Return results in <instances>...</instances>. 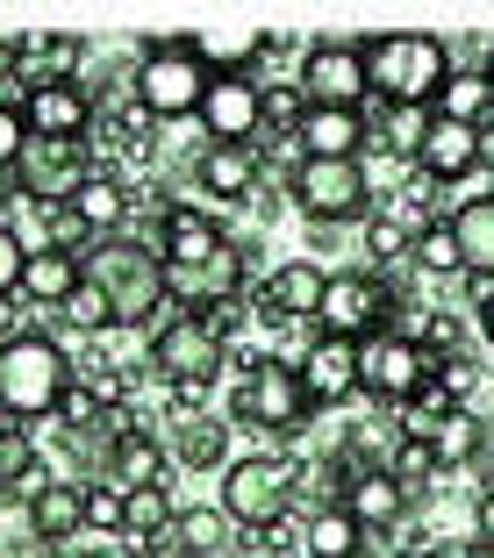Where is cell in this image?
<instances>
[{"label":"cell","instance_id":"cell-1","mask_svg":"<svg viewBox=\"0 0 494 558\" xmlns=\"http://www.w3.org/2000/svg\"><path fill=\"white\" fill-rule=\"evenodd\" d=\"M72 379H80L72 351L50 329H22L0 344V415L8 423H50Z\"/></svg>","mask_w":494,"mask_h":558},{"label":"cell","instance_id":"cell-2","mask_svg":"<svg viewBox=\"0 0 494 558\" xmlns=\"http://www.w3.org/2000/svg\"><path fill=\"white\" fill-rule=\"evenodd\" d=\"M365 72H373V100H409V108H437V94L451 86L459 58H451L445 36L387 29V36H365Z\"/></svg>","mask_w":494,"mask_h":558},{"label":"cell","instance_id":"cell-3","mask_svg":"<svg viewBox=\"0 0 494 558\" xmlns=\"http://www.w3.org/2000/svg\"><path fill=\"white\" fill-rule=\"evenodd\" d=\"M309 415H315V401H309V387H301L294 359L265 351V359H244V365H237L230 423L258 429V437H273V444H294L301 429H309Z\"/></svg>","mask_w":494,"mask_h":558},{"label":"cell","instance_id":"cell-4","mask_svg":"<svg viewBox=\"0 0 494 558\" xmlns=\"http://www.w3.org/2000/svg\"><path fill=\"white\" fill-rule=\"evenodd\" d=\"M208 86H215V72L201 65V44H194V36H150V44L136 50L130 94L144 100L150 122H186V116H201Z\"/></svg>","mask_w":494,"mask_h":558},{"label":"cell","instance_id":"cell-5","mask_svg":"<svg viewBox=\"0 0 494 558\" xmlns=\"http://www.w3.org/2000/svg\"><path fill=\"white\" fill-rule=\"evenodd\" d=\"M287 201H294V215L309 230L373 222V172H365V158H294Z\"/></svg>","mask_w":494,"mask_h":558},{"label":"cell","instance_id":"cell-6","mask_svg":"<svg viewBox=\"0 0 494 558\" xmlns=\"http://www.w3.org/2000/svg\"><path fill=\"white\" fill-rule=\"evenodd\" d=\"M222 365H230V337L208 315L180 308L165 329H150V379L165 395H208Z\"/></svg>","mask_w":494,"mask_h":558},{"label":"cell","instance_id":"cell-7","mask_svg":"<svg viewBox=\"0 0 494 558\" xmlns=\"http://www.w3.org/2000/svg\"><path fill=\"white\" fill-rule=\"evenodd\" d=\"M222 515H230L237 530H273L294 515V459H280V451H244V459H230V473H222Z\"/></svg>","mask_w":494,"mask_h":558},{"label":"cell","instance_id":"cell-8","mask_svg":"<svg viewBox=\"0 0 494 558\" xmlns=\"http://www.w3.org/2000/svg\"><path fill=\"white\" fill-rule=\"evenodd\" d=\"M430 351L415 344V337H401V329H379V337H365L359 344V401H373V409H409L415 395L430 387Z\"/></svg>","mask_w":494,"mask_h":558},{"label":"cell","instance_id":"cell-9","mask_svg":"<svg viewBox=\"0 0 494 558\" xmlns=\"http://www.w3.org/2000/svg\"><path fill=\"white\" fill-rule=\"evenodd\" d=\"M301 94L309 108H373V72H365V36H315L301 50Z\"/></svg>","mask_w":494,"mask_h":558},{"label":"cell","instance_id":"cell-10","mask_svg":"<svg viewBox=\"0 0 494 558\" xmlns=\"http://www.w3.org/2000/svg\"><path fill=\"white\" fill-rule=\"evenodd\" d=\"M395 315H401L395 287L359 265V272H329V301H323V315H315V329L365 344V337H379V329H395Z\"/></svg>","mask_w":494,"mask_h":558},{"label":"cell","instance_id":"cell-11","mask_svg":"<svg viewBox=\"0 0 494 558\" xmlns=\"http://www.w3.org/2000/svg\"><path fill=\"white\" fill-rule=\"evenodd\" d=\"M323 301H329V272L315 258H287L273 272H258V287H251V315L265 329H315Z\"/></svg>","mask_w":494,"mask_h":558},{"label":"cell","instance_id":"cell-12","mask_svg":"<svg viewBox=\"0 0 494 558\" xmlns=\"http://www.w3.org/2000/svg\"><path fill=\"white\" fill-rule=\"evenodd\" d=\"M237 236L215 222V208H201V201H158V251H165V272H208L222 251H230Z\"/></svg>","mask_w":494,"mask_h":558},{"label":"cell","instance_id":"cell-13","mask_svg":"<svg viewBox=\"0 0 494 558\" xmlns=\"http://www.w3.org/2000/svg\"><path fill=\"white\" fill-rule=\"evenodd\" d=\"M94 144H29V158L15 165V194L29 201L36 215L44 208H65L86 180H94Z\"/></svg>","mask_w":494,"mask_h":558},{"label":"cell","instance_id":"cell-14","mask_svg":"<svg viewBox=\"0 0 494 558\" xmlns=\"http://www.w3.org/2000/svg\"><path fill=\"white\" fill-rule=\"evenodd\" d=\"M22 116H29V136L36 144H86L100 122L94 108V86H44V94H22Z\"/></svg>","mask_w":494,"mask_h":558},{"label":"cell","instance_id":"cell-15","mask_svg":"<svg viewBox=\"0 0 494 558\" xmlns=\"http://www.w3.org/2000/svg\"><path fill=\"white\" fill-rule=\"evenodd\" d=\"M258 144H201L194 150V194H208L215 208H244L258 201Z\"/></svg>","mask_w":494,"mask_h":558},{"label":"cell","instance_id":"cell-16","mask_svg":"<svg viewBox=\"0 0 494 558\" xmlns=\"http://www.w3.org/2000/svg\"><path fill=\"white\" fill-rule=\"evenodd\" d=\"M208 144H258L265 136V80H215L201 100Z\"/></svg>","mask_w":494,"mask_h":558},{"label":"cell","instance_id":"cell-17","mask_svg":"<svg viewBox=\"0 0 494 558\" xmlns=\"http://www.w3.org/2000/svg\"><path fill=\"white\" fill-rule=\"evenodd\" d=\"M301 387H309L315 409H345V401H359V344L351 337H315L309 351H301Z\"/></svg>","mask_w":494,"mask_h":558},{"label":"cell","instance_id":"cell-18","mask_svg":"<svg viewBox=\"0 0 494 558\" xmlns=\"http://www.w3.org/2000/svg\"><path fill=\"white\" fill-rule=\"evenodd\" d=\"M415 172H423L430 186H459V180H473L480 172V130H466V122H430V136H423V150H415Z\"/></svg>","mask_w":494,"mask_h":558},{"label":"cell","instance_id":"cell-19","mask_svg":"<svg viewBox=\"0 0 494 558\" xmlns=\"http://www.w3.org/2000/svg\"><path fill=\"white\" fill-rule=\"evenodd\" d=\"M294 150L301 158H365L373 150V122H365V108H309Z\"/></svg>","mask_w":494,"mask_h":558},{"label":"cell","instance_id":"cell-20","mask_svg":"<svg viewBox=\"0 0 494 558\" xmlns=\"http://www.w3.org/2000/svg\"><path fill=\"white\" fill-rule=\"evenodd\" d=\"M72 208H80V222L100 236V244H108V236H130V230H136V194H130V180H122L116 165H100L94 180L72 194Z\"/></svg>","mask_w":494,"mask_h":558},{"label":"cell","instance_id":"cell-21","mask_svg":"<svg viewBox=\"0 0 494 558\" xmlns=\"http://www.w3.org/2000/svg\"><path fill=\"white\" fill-rule=\"evenodd\" d=\"M409 501H415V494L401 487L395 473H359V480L345 487V509L359 515L365 537H395V530L409 523Z\"/></svg>","mask_w":494,"mask_h":558},{"label":"cell","instance_id":"cell-22","mask_svg":"<svg viewBox=\"0 0 494 558\" xmlns=\"http://www.w3.org/2000/svg\"><path fill=\"white\" fill-rule=\"evenodd\" d=\"M165 473H172V444L158 429H130V437H116L100 480H116L122 494H144V487H165Z\"/></svg>","mask_w":494,"mask_h":558},{"label":"cell","instance_id":"cell-23","mask_svg":"<svg viewBox=\"0 0 494 558\" xmlns=\"http://www.w3.org/2000/svg\"><path fill=\"white\" fill-rule=\"evenodd\" d=\"M86 44L80 36H22V94H44V86H80Z\"/></svg>","mask_w":494,"mask_h":558},{"label":"cell","instance_id":"cell-24","mask_svg":"<svg viewBox=\"0 0 494 558\" xmlns=\"http://www.w3.org/2000/svg\"><path fill=\"white\" fill-rule=\"evenodd\" d=\"M86 287V265L72 258V251H29V279H22V308H50V315H65V301Z\"/></svg>","mask_w":494,"mask_h":558},{"label":"cell","instance_id":"cell-25","mask_svg":"<svg viewBox=\"0 0 494 558\" xmlns=\"http://www.w3.org/2000/svg\"><path fill=\"white\" fill-rule=\"evenodd\" d=\"M80 530H86V480H58L29 509V537L44 544V551H65Z\"/></svg>","mask_w":494,"mask_h":558},{"label":"cell","instance_id":"cell-26","mask_svg":"<svg viewBox=\"0 0 494 558\" xmlns=\"http://www.w3.org/2000/svg\"><path fill=\"white\" fill-rule=\"evenodd\" d=\"M172 465L186 473H230V423H215V415H180L172 423Z\"/></svg>","mask_w":494,"mask_h":558},{"label":"cell","instance_id":"cell-27","mask_svg":"<svg viewBox=\"0 0 494 558\" xmlns=\"http://www.w3.org/2000/svg\"><path fill=\"white\" fill-rule=\"evenodd\" d=\"M401 444H409L401 415H395V409H373V415H359V423L345 429V444H337V451H345V459L359 465V473H387Z\"/></svg>","mask_w":494,"mask_h":558},{"label":"cell","instance_id":"cell-28","mask_svg":"<svg viewBox=\"0 0 494 558\" xmlns=\"http://www.w3.org/2000/svg\"><path fill=\"white\" fill-rule=\"evenodd\" d=\"M365 122H373V150H387V158H409L423 150L430 122H437V108H409V100H373L365 108Z\"/></svg>","mask_w":494,"mask_h":558},{"label":"cell","instance_id":"cell-29","mask_svg":"<svg viewBox=\"0 0 494 558\" xmlns=\"http://www.w3.org/2000/svg\"><path fill=\"white\" fill-rule=\"evenodd\" d=\"M365 551H373V537L359 530L351 509H323L301 523V558H365Z\"/></svg>","mask_w":494,"mask_h":558},{"label":"cell","instance_id":"cell-30","mask_svg":"<svg viewBox=\"0 0 494 558\" xmlns=\"http://www.w3.org/2000/svg\"><path fill=\"white\" fill-rule=\"evenodd\" d=\"M437 116H445V122H466V130H487V122H494V86H487V72H480V65H459V72H451V86L437 94Z\"/></svg>","mask_w":494,"mask_h":558},{"label":"cell","instance_id":"cell-31","mask_svg":"<svg viewBox=\"0 0 494 558\" xmlns=\"http://www.w3.org/2000/svg\"><path fill=\"white\" fill-rule=\"evenodd\" d=\"M430 451H437V465H445V473L480 465V451H487V423H480V409H459L451 423H437V429H430Z\"/></svg>","mask_w":494,"mask_h":558},{"label":"cell","instance_id":"cell-32","mask_svg":"<svg viewBox=\"0 0 494 558\" xmlns=\"http://www.w3.org/2000/svg\"><path fill=\"white\" fill-rule=\"evenodd\" d=\"M451 230H459L466 272H494V194H473L451 208Z\"/></svg>","mask_w":494,"mask_h":558},{"label":"cell","instance_id":"cell-33","mask_svg":"<svg viewBox=\"0 0 494 558\" xmlns=\"http://www.w3.org/2000/svg\"><path fill=\"white\" fill-rule=\"evenodd\" d=\"M415 272L423 279H466V251H459V230H451V215H437L430 230H415Z\"/></svg>","mask_w":494,"mask_h":558},{"label":"cell","instance_id":"cell-34","mask_svg":"<svg viewBox=\"0 0 494 558\" xmlns=\"http://www.w3.org/2000/svg\"><path fill=\"white\" fill-rule=\"evenodd\" d=\"M415 258V230L409 222H401V215H373V222H365V272H401V265Z\"/></svg>","mask_w":494,"mask_h":558},{"label":"cell","instance_id":"cell-35","mask_svg":"<svg viewBox=\"0 0 494 558\" xmlns=\"http://www.w3.org/2000/svg\"><path fill=\"white\" fill-rule=\"evenodd\" d=\"M86 530L94 537H130V494L116 480H86Z\"/></svg>","mask_w":494,"mask_h":558},{"label":"cell","instance_id":"cell-36","mask_svg":"<svg viewBox=\"0 0 494 558\" xmlns=\"http://www.w3.org/2000/svg\"><path fill=\"white\" fill-rule=\"evenodd\" d=\"M301 122H309V94H301V80H265V130L294 144Z\"/></svg>","mask_w":494,"mask_h":558},{"label":"cell","instance_id":"cell-37","mask_svg":"<svg viewBox=\"0 0 494 558\" xmlns=\"http://www.w3.org/2000/svg\"><path fill=\"white\" fill-rule=\"evenodd\" d=\"M172 530H180V544H186V551H208V558H222V544H230V515H222V509H180V523H172Z\"/></svg>","mask_w":494,"mask_h":558},{"label":"cell","instance_id":"cell-38","mask_svg":"<svg viewBox=\"0 0 494 558\" xmlns=\"http://www.w3.org/2000/svg\"><path fill=\"white\" fill-rule=\"evenodd\" d=\"M172 523H180V509H172V494H165V487H144V494H130V537H136V544L165 537Z\"/></svg>","mask_w":494,"mask_h":558},{"label":"cell","instance_id":"cell-39","mask_svg":"<svg viewBox=\"0 0 494 558\" xmlns=\"http://www.w3.org/2000/svg\"><path fill=\"white\" fill-rule=\"evenodd\" d=\"M65 323H72V329H86V337H108V329H116V301H108L94 279H86L80 294L65 301Z\"/></svg>","mask_w":494,"mask_h":558},{"label":"cell","instance_id":"cell-40","mask_svg":"<svg viewBox=\"0 0 494 558\" xmlns=\"http://www.w3.org/2000/svg\"><path fill=\"white\" fill-rule=\"evenodd\" d=\"M29 116H22V100H0V172H15L22 158H29Z\"/></svg>","mask_w":494,"mask_h":558},{"label":"cell","instance_id":"cell-41","mask_svg":"<svg viewBox=\"0 0 494 558\" xmlns=\"http://www.w3.org/2000/svg\"><path fill=\"white\" fill-rule=\"evenodd\" d=\"M22 279H29V244L0 222V301H22Z\"/></svg>","mask_w":494,"mask_h":558},{"label":"cell","instance_id":"cell-42","mask_svg":"<svg viewBox=\"0 0 494 558\" xmlns=\"http://www.w3.org/2000/svg\"><path fill=\"white\" fill-rule=\"evenodd\" d=\"M437 387H445L459 409H473V395H480V365H473V359H445V365H437Z\"/></svg>","mask_w":494,"mask_h":558},{"label":"cell","instance_id":"cell-43","mask_svg":"<svg viewBox=\"0 0 494 558\" xmlns=\"http://www.w3.org/2000/svg\"><path fill=\"white\" fill-rule=\"evenodd\" d=\"M473 537H480V544H494V480L473 494Z\"/></svg>","mask_w":494,"mask_h":558},{"label":"cell","instance_id":"cell-44","mask_svg":"<svg viewBox=\"0 0 494 558\" xmlns=\"http://www.w3.org/2000/svg\"><path fill=\"white\" fill-rule=\"evenodd\" d=\"M0 80H22V36H0Z\"/></svg>","mask_w":494,"mask_h":558},{"label":"cell","instance_id":"cell-45","mask_svg":"<svg viewBox=\"0 0 494 558\" xmlns=\"http://www.w3.org/2000/svg\"><path fill=\"white\" fill-rule=\"evenodd\" d=\"M473 329H480V337H487V351H494V301H487V308L473 315Z\"/></svg>","mask_w":494,"mask_h":558},{"label":"cell","instance_id":"cell-46","mask_svg":"<svg viewBox=\"0 0 494 558\" xmlns=\"http://www.w3.org/2000/svg\"><path fill=\"white\" fill-rule=\"evenodd\" d=\"M459 558H494V544H480V537H466V551Z\"/></svg>","mask_w":494,"mask_h":558},{"label":"cell","instance_id":"cell-47","mask_svg":"<svg viewBox=\"0 0 494 558\" xmlns=\"http://www.w3.org/2000/svg\"><path fill=\"white\" fill-rule=\"evenodd\" d=\"M480 72H487V86H494V44H487V50H480Z\"/></svg>","mask_w":494,"mask_h":558},{"label":"cell","instance_id":"cell-48","mask_svg":"<svg viewBox=\"0 0 494 558\" xmlns=\"http://www.w3.org/2000/svg\"><path fill=\"white\" fill-rule=\"evenodd\" d=\"M180 558H208V551H180Z\"/></svg>","mask_w":494,"mask_h":558},{"label":"cell","instance_id":"cell-49","mask_svg":"<svg viewBox=\"0 0 494 558\" xmlns=\"http://www.w3.org/2000/svg\"><path fill=\"white\" fill-rule=\"evenodd\" d=\"M280 558H301V551H280Z\"/></svg>","mask_w":494,"mask_h":558},{"label":"cell","instance_id":"cell-50","mask_svg":"<svg viewBox=\"0 0 494 558\" xmlns=\"http://www.w3.org/2000/svg\"><path fill=\"white\" fill-rule=\"evenodd\" d=\"M130 558H144V551H130Z\"/></svg>","mask_w":494,"mask_h":558}]
</instances>
